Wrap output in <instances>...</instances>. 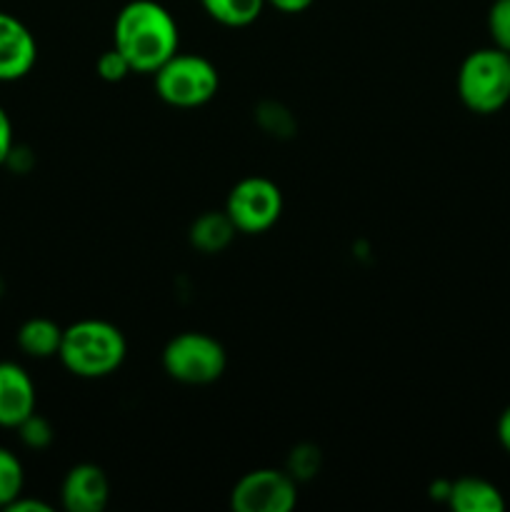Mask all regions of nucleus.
<instances>
[{"instance_id": "nucleus-2", "label": "nucleus", "mask_w": 510, "mask_h": 512, "mask_svg": "<svg viewBox=\"0 0 510 512\" xmlns=\"http://www.w3.org/2000/svg\"><path fill=\"white\" fill-rule=\"evenodd\" d=\"M125 355H128L125 335L108 320L88 318L63 328L58 358L75 378H108L123 365Z\"/></svg>"}, {"instance_id": "nucleus-5", "label": "nucleus", "mask_w": 510, "mask_h": 512, "mask_svg": "<svg viewBox=\"0 0 510 512\" xmlns=\"http://www.w3.org/2000/svg\"><path fill=\"white\" fill-rule=\"evenodd\" d=\"M228 355L225 348L208 333L175 335L163 350V370L168 378L183 385H210L225 373Z\"/></svg>"}, {"instance_id": "nucleus-23", "label": "nucleus", "mask_w": 510, "mask_h": 512, "mask_svg": "<svg viewBox=\"0 0 510 512\" xmlns=\"http://www.w3.org/2000/svg\"><path fill=\"white\" fill-rule=\"evenodd\" d=\"M498 440H500V445H503V448L510 453V408H505L503 415H500V420H498Z\"/></svg>"}, {"instance_id": "nucleus-11", "label": "nucleus", "mask_w": 510, "mask_h": 512, "mask_svg": "<svg viewBox=\"0 0 510 512\" xmlns=\"http://www.w3.org/2000/svg\"><path fill=\"white\" fill-rule=\"evenodd\" d=\"M445 503L455 512H503L505 500L493 483L480 478H460L450 483Z\"/></svg>"}, {"instance_id": "nucleus-21", "label": "nucleus", "mask_w": 510, "mask_h": 512, "mask_svg": "<svg viewBox=\"0 0 510 512\" xmlns=\"http://www.w3.org/2000/svg\"><path fill=\"white\" fill-rule=\"evenodd\" d=\"M8 512H50L53 508H50L48 503H43V500H33V498H15L13 503L5 508Z\"/></svg>"}, {"instance_id": "nucleus-7", "label": "nucleus", "mask_w": 510, "mask_h": 512, "mask_svg": "<svg viewBox=\"0 0 510 512\" xmlns=\"http://www.w3.org/2000/svg\"><path fill=\"white\" fill-rule=\"evenodd\" d=\"M298 503V480L288 470L260 468L243 475L230 493L235 512H290Z\"/></svg>"}, {"instance_id": "nucleus-3", "label": "nucleus", "mask_w": 510, "mask_h": 512, "mask_svg": "<svg viewBox=\"0 0 510 512\" xmlns=\"http://www.w3.org/2000/svg\"><path fill=\"white\" fill-rule=\"evenodd\" d=\"M458 95L473 113L490 115L510 100V53L480 48L463 60L458 70Z\"/></svg>"}, {"instance_id": "nucleus-1", "label": "nucleus", "mask_w": 510, "mask_h": 512, "mask_svg": "<svg viewBox=\"0 0 510 512\" xmlns=\"http://www.w3.org/2000/svg\"><path fill=\"white\" fill-rule=\"evenodd\" d=\"M113 43L133 73H155L178 53V23L170 10L155 0H130L115 18Z\"/></svg>"}, {"instance_id": "nucleus-8", "label": "nucleus", "mask_w": 510, "mask_h": 512, "mask_svg": "<svg viewBox=\"0 0 510 512\" xmlns=\"http://www.w3.org/2000/svg\"><path fill=\"white\" fill-rule=\"evenodd\" d=\"M38 60V43L28 25L0 10V83L25 78Z\"/></svg>"}, {"instance_id": "nucleus-9", "label": "nucleus", "mask_w": 510, "mask_h": 512, "mask_svg": "<svg viewBox=\"0 0 510 512\" xmlns=\"http://www.w3.org/2000/svg\"><path fill=\"white\" fill-rule=\"evenodd\" d=\"M60 500L68 512H103L110 500L108 475L93 463L75 465L65 475Z\"/></svg>"}, {"instance_id": "nucleus-13", "label": "nucleus", "mask_w": 510, "mask_h": 512, "mask_svg": "<svg viewBox=\"0 0 510 512\" xmlns=\"http://www.w3.org/2000/svg\"><path fill=\"white\" fill-rule=\"evenodd\" d=\"M60 340H63V328L48 318L25 320L18 330V348L35 360L55 358L60 350Z\"/></svg>"}, {"instance_id": "nucleus-4", "label": "nucleus", "mask_w": 510, "mask_h": 512, "mask_svg": "<svg viewBox=\"0 0 510 512\" xmlns=\"http://www.w3.org/2000/svg\"><path fill=\"white\" fill-rule=\"evenodd\" d=\"M155 93L173 108H200L220 88L218 68L203 55L175 53L155 70Z\"/></svg>"}, {"instance_id": "nucleus-15", "label": "nucleus", "mask_w": 510, "mask_h": 512, "mask_svg": "<svg viewBox=\"0 0 510 512\" xmlns=\"http://www.w3.org/2000/svg\"><path fill=\"white\" fill-rule=\"evenodd\" d=\"M25 473L18 455L8 448H0V510L8 508L15 498L23 495Z\"/></svg>"}, {"instance_id": "nucleus-20", "label": "nucleus", "mask_w": 510, "mask_h": 512, "mask_svg": "<svg viewBox=\"0 0 510 512\" xmlns=\"http://www.w3.org/2000/svg\"><path fill=\"white\" fill-rule=\"evenodd\" d=\"M13 155V123H10L8 113L0 108V168L10 160Z\"/></svg>"}, {"instance_id": "nucleus-19", "label": "nucleus", "mask_w": 510, "mask_h": 512, "mask_svg": "<svg viewBox=\"0 0 510 512\" xmlns=\"http://www.w3.org/2000/svg\"><path fill=\"white\" fill-rule=\"evenodd\" d=\"M318 460L320 453L313 445H300V448L293 450L288 463V473L293 475L295 480H308L318 473Z\"/></svg>"}, {"instance_id": "nucleus-12", "label": "nucleus", "mask_w": 510, "mask_h": 512, "mask_svg": "<svg viewBox=\"0 0 510 512\" xmlns=\"http://www.w3.org/2000/svg\"><path fill=\"white\" fill-rule=\"evenodd\" d=\"M235 233H238V228H235L225 210H208V213L195 218V223L190 225L188 238L198 253L215 255L223 253L233 243Z\"/></svg>"}, {"instance_id": "nucleus-22", "label": "nucleus", "mask_w": 510, "mask_h": 512, "mask_svg": "<svg viewBox=\"0 0 510 512\" xmlns=\"http://www.w3.org/2000/svg\"><path fill=\"white\" fill-rule=\"evenodd\" d=\"M265 3L273 5L280 13H303V10H308L315 0H265Z\"/></svg>"}, {"instance_id": "nucleus-6", "label": "nucleus", "mask_w": 510, "mask_h": 512, "mask_svg": "<svg viewBox=\"0 0 510 512\" xmlns=\"http://www.w3.org/2000/svg\"><path fill=\"white\" fill-rule=\"evenodd\" d=\"M225 213L238 233L258 235L273 228L283 213V193L263 175H250L233 185L225 200Z\"/></svg>"}, {"instance_id": "nucleus-18", "label": "nucleus", "mask_w": 510, "mask_h": 512, "mask_svg": "<svg viewBox=\"0 0 510 512\" xmlns=\"http://www.w3.org/2000/svg\"><path fill=\"white\" fill-rule=\"evenodd\" d=\"M95 68H98L100 78L108 80V83H120V80L128 78V75L133 73V68H130V63L125 60V55L120 53L115 45L100 55L98 63H95Z\"/></svg>"}, {"instance_id": "nucleus-16", "label": "nucleus", "mask_w": 510, "mask_h": 512, "mask_svg": "<svg viewBox=\"0 0 510 512\" xmlns=\"http://www.w3.org/2000/svg\"><path fill=\"white\" fill-rule=\"evenodd\" d=\"M15 430H18L20 435V443L30 450H45L53 443V428H50L48 420L40 418L38 413L28 415Z\"/></svg>"}, {"instance_id": "nucleus-17", "label": "nucleus", "mask_w": 510, "mask_h": 512, "mask_svg": "<svg viewBox=\"0 0 510 512\" xmlns=\"http://www.w3.org/2000/svg\"><path fill=\"white\" fill-rule=\"evenodd\" d=\"M488 30L495 48L510 53V0H495L488 13Z\"/></svg>"}, {"instance_id": "nucleus-14", "label": "nucleus", "mask_w": 510, "mask_h": 512, "mask_svg": "<svg viewBox=\"0 0 510 512\" xmlns=\"http://www.w3.org/2000/svg\"><path fill=\"white\" fill-rule=\"evenodd\" d=\"M208 18L225 28H245L255 23L268 3L265 0H200Z\"/></svg>"}, {"instance_id": "nucleus-10", "label": "nucleus", "mask_w": 510, "mask_h": 512, "mask_svg": "<svg viewBox=\"0 0 510 512\" xmlns=\"http://www.w3.org/2000/svg\"><path fill=\"white\" fill-rule=\"evenodd\" d=\"M35 413V383L25 368L3 360L0 363V428H18Z\"/></svg>"}]
</instances>
